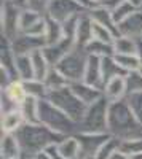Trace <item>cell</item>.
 <instances>
[{
	"label": "cell",
	"mask_w": 142,
	"mask_h": 159,
	"mask_svg": "<svg viewBox=\"0 0 142 159\" xmlns=\"http://www.w3.org/2000/svg\"><path fill=\"white\" fill-rule=\"evenodd\" d=\"M16 139L19 140L21 150L24 157L29 156H37L43 151H46L51 145L59 143L64 137L53 132L43 124H27L26 123L18 132H16Z\"/></svg>",
	"instance_id": "cell-1"
},
{
	"label": "cell",
	"mask_w": 142,
	"mask_h": 159,
	"mask_svg": "<svg viewBox=\"0 0 142 159\" xmlns=\"http://www.w3.org/2000/svg\"><path fill=\"white\" fill-rule=\"evenodd\" d=\"M109 134L120 140L142 137V124L133 115L126 99L109 105Z\"/></svg>",
	"instance_id": "cell-2"
},
{
	"label": "cell",
	"mask_w": 142,
	"mask_h": 159,
	"mask_svg": "<svg viewBox=\"0 0 142 159\" xmlns=\"http://www.w3.org/2000/svg\"><path fill=\"white\" fill-rule=\"evenodd\" d=\"M38 119H40V124L46 126L62 137L73 135L78 132V124H75L66 113L54 107L48 99L38 102Z\"/></svg>",
	"instance_id": "cell-3"
},
{
	"label": "cell",
	"mask_w": 142,
	"mask_h": 159,
	"mask_svg": "<svg viewBox=\"0 0 142 159\" xmlns=\"http://www.w3.org/2000/svg\"><path fill=\"white\" fill-rule=\"evenodd\" d=\"M109 105L110 102L102 97L96 103L89 105L78 124V132L88 134H109ZM77 132V134H78Z\"/></svg>",
	"instance_id": "cell-4"
},
{
	"label": "cell",
	"mask_w": 142,
	"mask_h": 159,
	"mask_svg": "<svg viewBox=\"0 0 142 159\" xmlns=\"http://www.w3.org/2000/svg\"><path fill=\"white\" fill-rule=\"evenodd\" d=\"M46 99L53 103L54 107H58L61 111L66 113L75 124L82 123V119H83L88 107L73 94L70 86L64 88V89H59V91L50 92Z\"/></svg>",
	"instance_id": "cell-5"
},
{
	"label": "cell",
	"mask_w": 142,
	"mask_h": 159,
	"mask_svg": "<svg viewBox=\"0 0 142 159\" xmlns=\"http://www.w3.org/2000/svg\"><path fill=\"white\" fill-rule=\"evenodd\" d=\"M86 62H88V54L85 52V49L75 48L56 65V69L66 76L69 80V83L72 84V83H77V81H83Z\"/></svg>",
	"instance_id": "cell-6"
},
{
	"label": "cell",
	"mask_w": 142,
	"mask_h": 159,
	"mask_svg": "<svg viewBox=\"0 0 142 159\" xmlns=\"http://www.w3.org/2000/svg\"><path fill=\"white\" fill-rule=\"evenodd\" d=\"M21 10L15 2H2L0 3V25H2V38L13 42L19 34V16Z\"/></svg>",
	"instance_id": "cell-7"
},
{
	"label": "cell",
	"mask_w": 142,
	"mask_h": 159,
	"mask_svg": "<svg viewBox=\"0 0 142 159\" xmlns=\"http://www.w3.org/2000/svg\"><path fill=\"white\" fill-rule=\"evenodd\" d=\"M82 13H85V10L75 0H51L46 16L64 24L70 18H75V16L82 15Z\"/></svg>",
	"instance_id": "cell-8"
},
{
	"label": "cell",
	"mask_w": 142,
	"mask_h": 159,
	"mask_svg": "<svg viewBox=\"0 0 142 159\" xmlns=\"http://www.w3.org/2000/svg\"><path fill=\"white\" fill-rule=\"evenodd\" d=\"M11 43L13 52L16 56H31L37 51H42L46 46V40L45 38H38V37H32L27 34H19Z\"/></svg>",
	"instance_id": "cell-9"
},
{
	"label": "cell",
	"mask_w": 142,
	"mask_h": 159,
	"mask_svg": "<svg viewBox=\"0 0 142 159\" xmlns=\"http://www.w3.org/2000/svg\"><path fill=\"white\" fill-rule=\"evenodd\" d=\"M75 135L80 142L82 156H88V157H96L99 150L112 137L110 134H88V132H78Z\"/></svg>",
	"instance_id": "cell-10"
},
{
	"label": "cell",
	"mask_w": 142,
	"mask_h": 159,
	"mask_svg": "<svg viewBox=\"0 0 142 159\" xmlns=\"http://www.w3.org/2000/svg\"><path fill=\"white\" fill-rule=\"evenodd\" d=\"M73 49H75V42L72 38L64 37L61 42H58L54 45H46L42 51H43V54H45V57L50 62L51 67H56V65Z\"/></svg>",
	"instance_id": "cell-11"
},
{
	"label": "cell",
	"mask_w": 142,
	"mask_h": 159,
	"mask_svg": "<svg viewBox=\"0 0 142 159\" xmlns=\"http://www.w3.org/2000/svg\"><path fill=\"white\" fill-rule=\"evenodd\" d=\"M70 89H72L73 94L86 105V107L96 103L97 100H101L102 97H104V94H102V89L94 88V86L88 84V83H85V81L72 83V84H70Z\"/></svg>",
	"instance_id": "cell-12"
},
{
	"label": "cell",
	"mask_w": 142,
	"mask_h": 159,
	"mask_svg": "<svg viewBox=\"0 0 142 159\" xmlns=\"http://www.w3.org/2000/svg\"><path fill=\"white\" fill-rule=\"evenodd\" d=\"M83 81L94 88H104V76H102V59L96 56H88Z\"/></svg>",
	"instance_id": "cell-13"
},
{
	"label": "cell",
	"mask_w": 142,
	"mask_h": 159,
	"mask_svg": "<svg viewBox=\"0 0 142 159\" xmlns=\"http://www.w3.org/2000/svg\"><path fill=\"white\" fill-rule=\"evenodd\" d=\"M118 34L134 40H142V10H137L118 24Z\"/></svg>",
	"instance_id": "cell-14"
},
{
	"label": "cell",
	"mask_w": 142,
	"mask_h": 159,
	"mask_svg": "<svg viewBox=\"0 0 142 159\" xmlns=\"http://www.w3.org/2000/svg\"><path fill=\"white\" fill-rule=\"evenodd\" d=\"M91 40H93V19L89 18L88 11H85L78 19V27H77L75 34V48L85 49Z\"/></svg>",
	"instance_id": "cell-15"
},
{
	"label": "cell",
	"mask_w": 142,
	"mask_h": 159,
	"mask_svg": "<svg viewBox=\"0 0 142 159\" xmlns=\"http://www.w3.org/2000/svg\"><path fill=\"white\" fill-rule=\"evenodd\" d=\"M22 150L15 134H2L0 139V159H22Z\"/></svg>",
	"instance_id": "cell-16"
},
{
	"label": "cell",
	"mask_w": 142,
	"mask_h": 159,
	"mask_svg": "<svg viewBox=\"0 0 142 159\" xmlns=\"http://www.w3.org/2000/svg\"><path fill=\"white\" fill-rule=\"evenodd\" d=\"M102 94L109 102H120L128 97V91H126V81L125 76L113 78L110 81H107L102 88Z\"/></svg>",
	"instance_id": "cell-17"
},
{
	"label": "cell",
	"mask_w": 142,
	"mask_h": 159,
	"mask_svg": "<svg viewBox=\"0 0 142 159\" xmlns=\"http://www.w3.org/2000/svg\"><path fill=\"white\" fill-rule=\"evenodd\" d=\"M88 15H89V18H91L96 24H99V25H102V27L109 29L112 34H115L117 37L120 35V34H118V25H117V22L113 21L112 11H110L109 8L102 7V5H97V7H94L93 10H89Z\"/></svg>",
	"instance_id": "cell-18"
},
{
	"label": "cell",
	"mask_w": 142,
	"mask_h": 159,
	"mask_svg": "<svg viewBox=\"0 0 142 159\" xmlns=\"http://www.w3.org/2000/svg\"><path fill=\"white\" fill-rule=\"evenodd\" d=\"M0 69L7 70L13 80H18L16 75V54L13 52L11 43L2 38V48H0Z\"/></svg>",
	"instance_id": "cell-19"
},
{
	"label": "cell",
	"mask_w": 142,
	"mask_h": 159,
	"mask_svg": "<svg viewBox=\"0 0 142 159\" xmlns=\"http://www.w3.org/2000/svg\"><path fill=\"white\" fill-rule=\"evenodd\" d=\"M140 40L118 35L113 40V54L117 56H137Z\"/></svg>",
	"instance_id": "cell-20"
},
{
	"label": "cell",
	"mask_w": 142,
	"mask_h": 159,
	"mask_svg": "<svg viewBox=\"0 0 142 159\" xmlns=\"http://www.w3.org/2000/svg\"><path fill=\"white\" fill-rule=\"evenodd\" d=\"M24 124H26V121H24V116H22L19 108L2 115V121H0L2 134H16Z\"/></svg>",
	"instance_id": "cell-21"
},
{
	"label": "cell",
	"mask_w": 142,
	"mask_h": 159,
	"mask_svg": "<svg viewBox=\"0 0 142 159\" xmlns=\"http://www.w3.org/2000/svg\"><path fill=\"white\" fill-rule=\"evenodd\" d=\"M56 147H58V151L67 159H80L82 157V147H80V142L75 134L64 137Z\"/></svg>",
	"instance_id": "cell-22"
},
{
	"label": "cell",
	"mask_w": 142,
	"mask_h": 159,
	"mask_svg": "<svg viewBox=\"0 0 142 159\" xmlns=\"http://www.w3.org/2000/svg\"><path fill=\"white\" fill-rule=\"evenodd\" d=\"M128 72H125L120 64L115 61L113 56H107V57H102V76H104V84L107 81L113 78H118V76H126Z\"/></svg>",
	"instance_id": "cell-23"
},
{
	"label": "cell",
	"mask_w": 142,
	"mask_h": 159,
	"mask_svg": "<svg viewBox=\"0 0 142 159\" xmlns=\"http://www.w3.org/2000/svg\"><path fill=\"white\" fill-rule=\"evenodd\" d=\"M2 92L10 99L13 100L18 107H21V103L27 99V92H26V88H24V83L21 80H13V81L5 88L2 89Z\"/></svg>",
	"instance_id": "cell-24"
},
{
	"label": "cell",
	"mask_w": 142,
	"mask_h": 159,
	"mask_svg": "<svg viewBox=\"0 0 142 159\" xmlns=\"http://www.w3.org/2000/svg\"><path fill=\"white\" fill-rule=\"evenodd\" d=\"M31 57H32V67H34V76H35V80L45 81L48 72L51 70V65H50V62L46 61L43 51L34 52V54H31Z\"/></svg>",
	"instance_id": "cell-25"
},
{
	"label": "cell",
	"mask_w": 142,
	"mask_h": 159,
	"mask_svg": "<svg viewBox=\"0 0 142 159\" xmlns=\"http://www.w3.org/2000/svg\"><path fill=\"white\" fill-rule=\"evenodd\" d=\"M43 83H45L48 92L59 91V89H64V88L70 86L69 80L64 76L56 67H51V70L48 72V75H46V78H45V81H43Z\"/></svg>",
	"instance_id": "cell-26"
},
{
	"label": "cell",
	"mask_w": 142,
	"mask_h": 159,
	"mask_svg": "<svg viewBox=\"0 0 142 159\" xmlns=\"http://www.w3.org/2000/svg\"><path fill=\"white\" fill-rule=\"evenodd\" d=\"M38 102L40 100H37L34 97H27L21 103L19 110L24 116V121L27 124H38L40 123V119H38Z\"/></svg>",
	"instance_id": "cell-27"
},
{
	"label": "cell",
	"mask_w": 142,
	"mask_h": 159,
	"mask_svg": "<svg viewBox=\"0 0 142 159\" xmlns=\"http://www.w3.org/2000/svg\"><path fill=\"white\" fill-rule=\"evenodd\" d=\"M16 75L21 81H29V80L35 78L31 56H16Z\"/></svg>",
	"instance_id": "cell-28"
},
{
	"label": "cell",
	"mask_w": 142,
	"mask_h": 159,
	"mask_svg": "<svg viewBox=\"0 0 142 159\" xmlns=\"http://www.w3.org/2000/svg\"><path fill=\"white\" fill-rule=\"evenodd\" d=\"M85 52L88 56H96V57L102 59L107 56H113V45L99 42V40H91L88 43V46L85 48Z\"/></svg>",
	"instance_id": "cell-29"
},
{
	"label": "cell",
	"mask_w": 142,
	"mask_h": 159,
	"mask_svg": "<svg viewBox=\"0 0 142 159\" xmlns=\"http://www.w3.org/2000/svg\"><path fill=\"white\" fill-rule=\"evenodd\" d=\"M24 83V88H26V92H27V97H34L37 100H43L48 97V89L45 86L43 81H40V80H29V81H22Z\"/></svg>",
	"instance_id": "cell-30"
},
{
	"label": "cell",
	"mask_w": 142,
	"mask_h": 159,
	"mask_svg": "<svg viewBox=\"0 0 142 159\" xmlns=\"http://www.w3.org/2000/svg\"><path fill=\"white\" fill-rule=\"evenodd\" d=\"M62 38H64L62 24L46 16V34H45L46 45H54V43L61 42Z\"/></svg>",
	"instance_id": "cell-31"
},
{
	"label": "cell",
	"mask_w": 142,
	"mask_h": 159,
	"mask_svg": "<svg viewBox=\"0 0 142 159\" xmlns=\"http://www.w3.org/2000/svg\"><path fill=\"white\" fill-rule=\"evenodd\" d=\"M42 18L43 16L38 15V13H35L32 10H27V8H22L21 10V16H19V30H21V34L27 32L32 25H35Z\"/></svg>",
	"instance_id": "cell-32"
},
{
	"label": "cell",
	"mask_w": 142,
	"mask_h": 159,
	"mask_svg": "<svg viewBox=\"0 0 142 159\" xmlns=\"http://www.w3.org/2000/svg\"><path fill=\"white\" fill-rule=\"evenodd\" d=\"M125 81H126L128 96H130V94H136V92H142V72L140 70L130 72L125 76Z\"/></svg>",
	"instance_id": "cell-33"
},
{
	"label": "cell",
	"mask_w": 142,
	"mask_h": 159,
	"mask_svg": "<svg viewBox=\"0 0 142 159\" xmlns=\"http://www.w3.org/2000/svg\"><path fill=\"white\" fill-rule=\"evenodd\" d=\"M136 11H137V8L126 0V2H123L121 5H118L117 8L112 10V16H113V21L117 22V25H118L120 22H123L126 18H130L133 13H136Z\"/></svg>",
	"instance_id": "cell-34"
},
{
	"label": "cell",
	"mask_w": 142,
	"mask_h": 159,
	"mask_svg": "<svg viewBox=\"0 0 142 159\" xmlns=\"http://www.w3.org/2000/svg\"><path fill=\"white\" fill-rule=\"evenodd\" d=\"M120 143H121L120 139L110 137V139L106 142L104 147L99 150V153L96 154L94 159H110V157L113 156V153H117V151L120 150Z\"/></svg>",
	"instance_id": "cell-35"
},
{
	"label": "cell",
	"mask_w": 142,
	"mask_h": 159,
	"mask_svg": "<svg viewBox=\"0 0 142 159\" xmlns=\"http://www.w3.org/2000/svg\"><path fill=\"white\" fill-rule=\"evenodd\" d=\"M120 151L126 156H134L142 153V137L130 139V140H121L120 143Z\"/></svg>",
	"instance_id": "cell-36"
},
{
	"label": "cell",
	"mask_w": 142,
	"mask_h": 159,
	"mask_svg": "<svg viewBox=\"0 0 142 159\" xmlns=\"http://www.w3.org/2000/svg\"><path fill=\"white\" fill-rule=\"evenodd\" d=\"M126 103L130 105V108L136 119L142 124V92H136V94H130L126 97Z\"/></svg>",
	"instance_id": "cell-37"
},
{
	"label": "cell",
	"mask_w": 142,
	"mask_h": 159,
	"mask_svg": "<svg viewBox=\"0 0 142 159\" xmlns=\"http://www.w3.org/2000/svg\"><path fill=\"white\" fill-rule=\"evenodd\" d=\"M115 38H117V35H115V34H112L109 29L102 27V25H99V24H96L93 21V40H99V42L113 45V40Z\"/></svg>",
	"instance_id": "cell-38"
},
{
	"label": "cell",
	"mask_w": 142,
	"mask_h": 159,
	"mask_svg": "<svg viewBox=\"0 0 142 159\" xmlns=\"http://www.w3.org/2000/svg\"><path fill=\"white\" fill-rule=\"evenodd\" d=\"M113 57L125 72L130 73V72L139 70V57L137 56H117V54H113Z\"/></svg>",
	"instance_id": "cell-39"
},
{
	"label": "cell",
	"mask_w": 142,
	"mask_h": 159,
	"mask_svg": "<svg viewBox=\"0 0 142 159\" xmlns=\"http://www.w3.org/2000/svg\"><path fill=\"white\" fill-rule=\"evenodd\" d=\"M50 5H51V0H26V3H24L22 8L32 10V11L38 13V15L46 16Z\"/></svg>",
	"instance_id": "cell-40"
},
{
	"label": "cell",
	"mask_w": 142,
	"mask_h": 159,
	"mask_svg": "<svg viewBox=\"0 0 142 159\" xmlns=\"http://www.w3.org/2000/svg\"><path fill=\"white\" fill-rule=\"evenodd\" d=\"M82 15H83V13H82ZM82 15L75 16V18H70L69 21H66L62 24V32H64V37H66V38H72L75 42V34H77V27H78V19H80Z\"/></svg>",
	"instance_id": "cell-41"
},
{
	"label": "cell",
	"mask_w": 142,
	"mask_h": 159,
	"mask_svg": "<svg viewBox=\"0 0 142 159\" xmlns=\"http://www.w3.org/2000/svg\"><path fill=\"white\" fill-rule=\"evenodd\" d=\"M19 107L13 102V100H10L3 92L0 94V113L2 115H5V113H10V111H13V110H18Z\"/></svg>",
	"instance_id": "cell-42"
},
{
	"label": "cell",
	"mask_w": 142,
	"mask_h": 159,
	"mask_svg": "<svg viewBox=\"0 0 142 159\" xmlns=\"http://www.w3.org/2000/svg\"><path fill=\"white\" fill-rule=\"evenodd\" d=\"M58 145V143H56ZM56 145H51V147L46 150V153L51 156V157H53V159H67V157H64L59 151H58V147H56Z\"/></svg>",
	"instance_id": "cell-43"
},
{
	"label": "cell",
	"mask_w": 142,
	"mask_h": 159,
	"mask_svg": "<svg viewBox=\"0 0 142 159\" xmlns=\"http://www.w3.org/2000/svg\"><path fill=\"white\" fill-rule=\"evenodd\" d=\"M75 2L78 3V5H80V7L85 10V11H89V10H93L94 7H97V5L93 2V0H75Z\"/></svg>",
	"instance_id": "cell-44"
},
{
	"label": "cell",
	"mask_w": 142,
	"mask_h": 159,
	"mask_svg": "<svg viewBox=\"0 0 142 159\" xmlns=\"http://www.w3.org/2000/svg\"><path fill=\"white\" fill-rule=\"evenodd\" d=\"M110 159H130V156H126L125 153H121V151L118 150L117 153H113V156H112Z\"/></svg>",
	"instance_id": "cell-45"
},
{
	"label": "cell",
	"mask_w": 142,
	"mask_h": 159,
	"mask_svg": "<svg viewBox=\"0 0 142 159\" xmlns=\"http://www.w3.org/2000/svg\"><path fill=\"white\" fill-rule=\"evenodd\" d=\"M137 57H139V70L142 72V40H140V45H139V52H137Z\"/></svg>",
	"instance_id": "cell-46"
},
{
	"label": "cell",
	"mask_w": 142,
	"mask_h": 159,
	"mask_svg": "<svg viewBox=\"0 0 142 159\" xmlns=\"http://www.w3.org/2000/svg\"><path fill=\"white\" fill-rule=\"evenodd\" d=\"M131 5H134L137 10H142V0H128Z\"/></svg>",
	"instance_id": "cell-47"
},
{
	"label": "cell",
	"mask_w": 142,
	"mask_h": 159,
	"mask_svg": "<svg viewBox=\"0 0 142 159\" xmlns=\"http://www.w3.org/2000/svg\"><path fill=\"white\" fill-rule=\"evenodd\" d=\"M35 157H37V159H53V157H51L46 151H43V153H40V154H37Z\"/></svg>",
	"instance_id": "cell-48"
},
{
	"label": "cell",
	"mask_w": 142,
	"mask_h": 159,
	"mask_svg": "<svg viewBox=\"0 0 142 159\" xmlns=\"http://www.w3.org/2000/svg\"><path fill=\"white\" fill-rule=\"evenodd\" d=\"M93 2H94L96 5H102V3H104V2H106V0H93Z\"/></svg>",
	"instance_id": "cell-49"
},
{
	"label": "cell",
	"mask_w": 142,
	"mask_h": 159,
	"mask_svg": "<svg viewBox=\"0 0 142 159\" xmlns=\"http://www.w3.org/2000/svg\"><path fill=\"white\" fill-rule=\"evenodd\" d=\"M80 159H94V157H88V156H82Z\"/></svg>",
	"instance_id": "cell-50"
},
{
	"label": "cell",
	"mask_w": 142,
	"mask_h": 159,
	"mask_svg": "<svg viewBox=\"0 0 142 159\" xmlns=\"http://www.w3.org/2000/svg\"><path fill=\"white\" fill-rule=\"evenodd\" d=\"M24 159H37L35 156H29V157H24Z\"/></svg>",
	"instance_id": "cell-51"
},
{
	"label": "cell",
	"mask_w": 142,
	"mask_h": 159,
	"mask_svg": "<svg viewBox=\"0 0 142 159\" xmlns=\"http://www.w3.org/2000/svg\"><path fill=\"white\" fill-rule=\"evenodd\" d=\"M22 159H24V157H22Z\"/></svg>",
	"instance_id": "cell-52"
}]
</instances>
